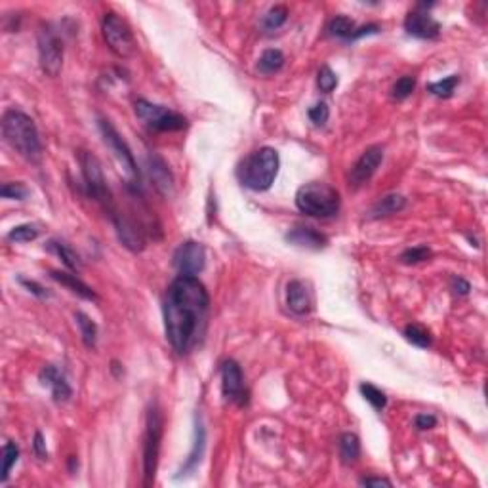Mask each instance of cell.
<instances>
[{
	"mask_svg": "<svg viewBox=\"0 0 488 488\" xmlns=\"http://www.w3.org/2000/svg\"><path fill=\"white\" fill-rule=\"evenodd\" d=\"M414 88H416V78L412 77V75H406V77H401L395 82L393 90H391V96H393V99H397V101H403V99L410 96Z\"/></svg>",
	"mask_w": 488,
	"mask_h": 488,
	"instance_id": "e575fe53",
	"label": "cell"
},
{
	"mask_svg": "<svg viewBox=\"0 0 488 488\" xmlns=\"http://www.w3.org/2000/svg\"><path fill=\"white\" fill-rule=\"evenodd\" d=\"M307 117H309V120H311L315 126H324L328 122V119H330V109H328V105L324 103V101H319V103H315L313 107H309Z\"/></svg>",
	"mask_w": 488,
	"mask_h": 488,
	"instance_id": "74e56055",
	"label": "cell"
},
{
	"mask_svg": "<svg viewBox=\"0 0 488 488\" xmlns=\"http://www.w3.org/2000/svg\"><path fill=\"white\" fill-rule=\"evenodd\" d=\"M296 206L306 216L326 220L340 212L342 199L340 191L332 185L324 182H309L296 191Z\"/></svg>",
	"mask_w": 488,
	"mask_h": 488,
	"instance_id": "277c9868",
	"label": "cell"
},
{
	"mask_svg": "<svg viewBox=\"0 0 488 488\" xmlns=\"http://www.w3.org/2000/svg\"><path fill=\"white\" fill-rule=\"evenodd\" d=\"M75 466H78L77 458H75V456H71L69 458V471H75Z\"/></svg>",
	"mask_w": 488,
	"mask_h": 488,
	"instance_id": "ee69618b",
	"label": "cell"
},
{
	"mask_svg": "<svg viewBox=\"0 0 488 488\" xmlns=\"http://www.w3.org/2000/svg\"><path fill=\"white\" fill-rule=\"evenodd\" d=\"M458 82H460V77H458V75H450V77L443 78V80L427 84V90L431 92L433 96H437V98L447 99L452 96L454 90H456V86H458Z\"/></svg>",
	"mask_w": 488,
	"mask_h": 488,
	"instance_id": "f546056e",
	"label": "cell"
},
{
	"mask_svg": "<svg viewBox=\"0 0 488 488\" xmlns=\"http://www.w3.org/2000/svg\"><path fill=\"white\" fill-rule=\"evenodd\" d=\"M210 296L196 277L180 275L168 286L164 300V328L175 353L185 355L206 330Z\"/></svg>",
	"mask_w": 488,
	"mask_h": 488,
	"instance_id": "6da1fadb",
	"label": "cell"
},
{
	"mask_svg": "<svg viewBox=\"0 0 488 488\" xmlns=\"http://www.w3.org/2000/svg\"><path fill=\"white\" fill-rule=\"evenodd\" d=\"M162 431H164V418L161 408L153 405L147 410L145 435H143V475L145 485L149 487L155 481L157 466H159V454H161Z\"/></svg>",
	"mask_w": 488,
	"mask_h": 488,
	"instance_id": "8992f818",
	"label": "cell"
},
{
	"mask_svg": "<svg viewBox=\"0 0 488 488\" xmlns=\"http://www.w3.org/2000/svg\"><path fill=\"white\" fill-rule=\"evenodd\" d=\"M33 448H35V454L41 458V460H46L48 458V450H46V440L42 437L41 431L35 433V439H33Z\"/></svg>",
	"mask_w": 488,
	"mask_h": 488,
	"instance_id": "60d3db41",
	"label": "cell"
},
{
	"mask_svg": "<svg viewBox=\"0 0 488 488\" xmlns=\"http://www.w3.org/2000/svg\"><path fill=\"white\" fill-rule=\"evenodd\" d=\"M452 290L458 296H468L469 290H471V285L466 279H461V277H452Z\"/></svg>",
	"mask_w": 488,
	"mask_h": 488,
	"instance_id": "b9f144b4",
	"label": "cell"
},
{
	"mask_svg": "<svg viewBox=\"0 0 488 488\" xmlns=\"http://www.w3.org/2000/svg\"><path fill=\"white\" fill-rule=\"evenodd\" d=\"M405 31L414 38L433 41V38H437L440 35V23L429 12H424V10L416 8L406 15Z\"/></svg>",
	"mask_w": 488,
	"mask_h": 488,
	"instance_id": "9a60e30c",
	"label": "cell"
},
{
	"mask_svg": "<svg viewBox=\"0 0 488 488\" xmlns=\"http://www.w3.org/2000/svg\"><path fill=\"white\" fill-rule=\"evenodd\" d=\"M20 285L25 286V288H27L31 294H35L36 298H48V292H46V290H44V288H42L38 282H35V280H29V279H23V277H20Z\"/></svg>",
	"mask_w": 488,
	"mask_h": 488,
	"instance_id": "ab89813d",
	"label": "cell"
},
{
	"mask_svg": "<svg viewBox=\"0 0 488 488\" xmlns=\"http://www.w3.org/2000/svg\"><path fill=\"white\" fill-rule=\"evenodd\" d=\"M174 267L180 275L187 277H196L199 273H203L206 267V252L203 244L195 241H185L180 244L174 252Z\"/></svg>",
	"mask_w": 488,
	"mask_h": 488,
	"instance_id": "7c38bea8",
	"label": "cell"
},
{
	"mask_svg": "<svg viewBox=\"0 0 488 488\" xmlns=\"http://www.w3.org/2000/svg\"><path fill=\"white\" fill-rule=\"evenodd\" d=\"M382 161H384V147H368V149L357 159L355 164L351 166V170H349V185L353 189L363 187L364 183H368L370 178L376 174V170L380 168Z\"/></svg>",
	"mask_w": 488,
	"mask_h": 488,
	"instance_id": "4fadbf2b",
	"label": "cell"
},
{
	"mask_svg": "<svg viewBox=\"0 0 488 488\" xmlns=\"http://www.w3.org/2000/svg\"><path fill=\"white\" fill-rule=\"evenodd\" d=\"M317 86H319V90L324 92V94H330V92L338 86V75H336L334 71L330 69L328 65H322L319 75H317Z\"/></svg>",
	"mask_w": 488,
	"mask_h": 488,
	"instance_id": "8d00e7d4",
	"label": "cell"
},
{
	"mask_svg": "<svg viewBox=\"0 0 488 488\" xmlns=\"http://www.w3.org/2000/svg\"><path fill=\"white\" fill-rule=\"evenodd\" d=\"M2 458H4V464H2V475H0V482H6L8 477H10V471L14 468L17 460H20V447L15 445L14 440H8L4 448H2Z\"/></svg>",
	"mask_w": 488,
	"mask_h": 488,
	"instance_id": "83f0119b",
	"label": "cell"
},
{
	"mask_svg": "<svg viewBox=\"0 0 488 488\" xmlns=\"http://www.w3.org/2000/svg\"><path fill=\"white\" fill-rule=\"evenodd\" d=\"M38 62L48 77H57L63 67V41L50 23H42L36 33Z\"/></svg>",
	"mask_w": 488,
	"mask_h": 488,
	"instance_id": "9c48e42d",
	"label": "cell"
},
{
	"mask_svg": "<svg viewBox=\"0 0 488 488\" xmlns=\"http://www.w3.org/2000/svg\"><path fill=\"white\" fill-rule=\"evenodd\" d=\"M2 136L4 140L15 153L23 157L25 161L31 164H41L42 149L41 136L36 130L35 120L31 119L29 115L17 109H10L4 113L2 117Z\"/></svg>",
	"mask_w": 488,
	"mask_h": 488,
	"instance_id": "7a4b0ae2",
	"label": "cell"
},
{
	"mask_svg": "<svg viewBox=\"0 0 488 488\" xmlns=\"http://www.w3.org/2000/svg\"><path fill=\"white\" fill-rule=\"evenodd\" d=\"M38 378H41L42 385L50 387L52 399H54L56 403H67V401L73 397V389H71L67 378H65V374H63L62 370L57 368L56 364H46V366L41 370Z\"/></svg>",
	"mask_w": 488,
	"mask_h": 488,
	"instance_id": "2e32d148",
	"label": "cell"
},
{
	"mask_svg": "<svg viewBox=\"0 0 488 488\" xmlns=\"http://www.w3.org/2000/svg\"><path fill=\"white\" fill-rule=\"evenodd\" d=\"M46 250L56 254L57 258L62 259L63 264L69 267L71 271H78L80 269V259H78V254L71 246H67L65 243H59V241H48L46 244Z\"/></svg>",
	"mask_w": 488,
	"mask_h": 488,
	"instance_id": "d4e9b609",
	"label": "cell"
},
{
	"mask_svg": "<svg viewBox=\"0 0 488 488\" xmlns=\"http://www.w3.org/2000/svg\"><path fill=\"white\" fill-rule=\"evenodd\" d=\"M286 241L307 250H321L328 244V238L313 227H296L290 233H286Z\"/></svg>",
	"mask_w": 488,
	"mask_h": 488,
	"instance_id": "ffe728a7",
	"label": "cell"
},
{
	"mask_svg": "<svg viewBox=\"0 0 488 488\" xmlns=\"http://www.w3.org/2000/svg\"><path fill=\"white\" fill-rule=\"evenodd\" d=\"M50 277L56 280V282H59L62 286H65V288L71 290L73 294H77L78 298H82V300H88V301L98 300V294L94 292L90 286L86 285V282H82V280L78 279L77 275H73V273L50 271Z\"/></svg>",
	"mask_w": 488,
	"mask_h": 488,
	"instance_id": "44dd1931",
	"label": "cell"
},
{
	"mask_svg": "<svg viewBox=\"0 0 488 488\" xmlns=\"http://www.w3.org/2000/svg\"><path fill=\"white\" fill-rule=\"evenodd\" d=\"M429 258H431V250L427 246H412V248H406L401 254V261L405 265L422 264V261H426Z\"/></svg>",
	"mask_w": 488,
	"mask_h": 488,
	"instance_id": "836d02e7",
	"label": "cell"
},
{
	"mask_svg": "<svg viewBox=\"0 0 488 488\" xmlns=\"http://www.w3.org/2000/svg\"><path fill=\"white\" fill-rule=\"evenodd\" d=\"M134 111H136V117L151 132H180L183 128H187V119L183 115L170 111L164 105L151 103L147 99H138L134 105Z\"/></svg>",
	"mask_w": 488,
	"mask_h": 488,
	"instance_id": "52a82bcc",
	"label": "cell"
},
{
	"mask_svg": "<svg viewBox=\"0 0 488 488\" xmlns=\"http://www.w3.org/2000/svg\"><path fill=\"white\" fill-rule=\"evenodd\" d=\"M29 191L27 185H23L21 182H12V183H4L2 187H0V195L4 196V199H10V201H25L29 196Z\"/></svg>",
	"mask_w": 488,
	"mask_h": 488,
	"instance_id": "d590c367",
	"label": "cell"
},
{
	"mask_svg": "<svg viewBox=\"0 0 488 488\" xmlns=\"http://www.w3.org/2000/svg\"><path fill=\"white\" fill-rule=\"evenodd\" d=\"M340 456H342L343 464H355L361 456V440L355 433H343L340 437Z\"/></svg>",
	"mask_w": 488,
	"mask_h": 488,
	"instance_id": "484cf974",
	"label": "cell"
},
{
	"mask_svg": "<svg viewBox=\"0 0 488 488\" xmlns=\"http://www.w3.org/2000/svg\"><path fill=\"white\" fill-rule=\"evenodd\" d=\"M414 426L418 427L419 431L433 429V427L437 426V416H433V414H418L414 418Z\"/></svg>",
	"mask_w": 488,
	"mask_h": 488,
	"instance_id": "f35d334b",
	"label": "cell"
},
{
	"mask_svg": "<svg viewBox=\"0 0 488 488\" xmlns=\"http://www.w3.org/2000/svg\"><path fill=\"white\" fill-rule=\"evenodd\" d=\"M359 391H361V395H363L370 405L376 408V410H384L385 405H387V397H385V393L382 389H378L376 385L361 384L359 385Z\"/></svg>",
	"mask_w": 488,
	"mask_h": 488,
	"instance_id": "1f68e13d",
	"label": "cell"
},
{
	"mask_svg": "<svg viewBox=\"0 0 488 488\" xmlns=\"http://www.w3.org/2000/svg\"><path fill=\"white\" fill-rule=\"evenodd\" d=\"M361 485L363 487H391L393 482L385 477H364V479H361Z\"/></svg>",
	"mask_w": 488,
	"mask_h": 488,
	"instance_id": "7bdbcfd3",
	"label": "cell"
},
{
	"mask_svg": "<svg viewBox=\"0 0 488 488\" xmlns=\"http://www.w3.org/2000/svg\"><path fill=\"white\" fill-rule=\"evenodd\" d=\"M328 35L336 36V38H342V41H351L353 35H355L357 25L355 21L347 17V15H336L328 23Z\"/></svg>",
	"mask_w": 488,
	"mask_h": 488,
	"instance_id": "cb8c5ba5",
	"label": "cell"
},
{
	"mask_svg": "<svg viewBox=\"0 0 488 488\" xmlns=\"http://www.w3.org/2000/svg\"><path fill=\"white\" fill-rule=\"evenodd\" d=\"M101 31H103V38L107 42V46L115 56L122 57V59L134 56L136 38H134L130 25L119 14L107 12L103 15V21H101Z\"/></svg>",
	"mask_w": 488,
	"mask_h": 488,
	"instance_id": "ba28073f",
	"label": "cell"
},
{
	"mask_svg": "<svg viewBox=\"0 0 488 488\" xmlns=\"http://www.w3.org/2000/svg\"><path fill=\"white\" fill-rule=\"evenodd\" d=\"M280 166V157L277 149L261 147L248 155L238 166V180L244 187L252 191H267L277 180Z\"/></svg>",
	"mask_w": 488,
	"mask_h": 488,
	"instance_id": "3957f363",
	"label": "cell"
},
{
	"mask_svg": "<svg viewBox=\"0 0 488 488\" xmlns=\"http://www.w3.org/2000/svg\"><path fill=\"white\" fill-rule=\"evenodd\" d=\"M78 159H80V168H82V180L86 193H88L92 201H96L103 208L107 216L111 217L119 208L115 206V199H113L111 191L107 187L101 162H99L96 155L88 153V151H80Z\"/></svg>",
	"mask_w": 488,
	"mask_h": 488,
	"instance_id": "5b68a950",
	"label": "cell"
},
{
	"mask_svg": "<svg viewBox=\"0 0 488 488\" xmlns=\"http://www.w3.org/2000/svg\"><path fill=\"white\" fill-rule=\"evenodd\" d=\"M75 321H77L78 328H80V336H82L84 345L88 349L96 347L98 343V324L92 321L90 317L82 311H77L75 313Z\"/></svg>",
	"mask_w": 488,
	"mask_h": 488,
	"instance_id": "4316f807",
	"label": "cell"
},
{
	"mask_svg": "<svg viewBox=\"0 0 488 488\" xmlns=\"http://www.w3.org/2000/svg\"><path fill=\"white\" fill-rule=\"evenodd\" d=\"M147 170H149V175H151V182H153L155 189L161 193L162 196H170L174 193V175L168 170L166 162L162 161L161 157H149L147 159Z\"/></svg>",
	"mask_w": 488,
	"mask_h": 488,
	"instance_id": "ac0fdd59",
	"label": "cell"
},
{
	"mask_svg": "<svg viewBox=\"0 0 488 488\" xmlns=\"http://www.w3.org/2000/svg\"><path fill=\"white\" fill-rule=\"evenodd\" d=\"M403 334H405L406 342H410L416 347L427 349L431 345V336H429L426 328L419 326V324H408Z\"/></svg>",
	"mask_w": 488,
	"mask_h": 488,
	"instance_id": "4dcf8cb0",
	"label": "cell"
},
{
	"mask_svg": "<svg viewBox=\"0 0 488 488\" xmlns=\"http://www.w3.org/2000/svg\"><path fill=\"white\" fill-rule=\"evenodd\" d=\"M36 237H38V229L31 224L15 225L6 235L8 241H12V243H31V241H35Z\"/></svg>",
	"mask_w": 488,
	"mask_h": 488,
	"instance_id": "d6a6232c",
	"label": "cell"
},
{
	"mask_svg": "<svg viewBox=\"0 0 488 488\" xmlns=\"http://www.w3.org/2000/svg\"><path fill=\"white\" fill-rule=\"evenodd\" d=\"M109 220L115 225V231L119 235L120 243L124 244L128 250L141 252L145 248V233H143L138 222H134L132 217H128L126 214H120L119 210Z\"/></svg>",
	"mask_w": 488,
	"mask_h": 488,
	"instance_id": "5bb4252c",
	"label": "cell"
},
{
	"mask_svg": "<svg viewBox=\"0 0 488 488\" xmlns=\"http://www.w3.org/2000/svg\"><path fill=\"white\" fill-rule=\"evenodd\" d=\"M288 20V8L285 4H275V6L264 15V29L265 31H277L282 27Z\"/></svg>",
	"mask_w": 488,
	"mask_h": 488,
	"instance_id": "f1b7e54d",
	"label": "cell"
},
{
	"mask_svg": "<svg viewBox=\"0 0 488 488\" xmlns=\"http://www.w3.org/2000/svg\"><path fill=\"white\" fill-rule=\"evenodd\" d=\"M286 306L298 317H303L313 309V298L303 280H290L286 286Z\"/></svg>",
	"mask_w": 488,
	"mask_h": 488,
	"instance_id": "e0dca14e",
	"label": "cell"
},
{
	"mask_svg": "<svg viewBox=\"0 0 488 488\" xmlns=\"http://www.w3.org/2000/svg\"><path fill=\"white\" fill-rule=\"evenodd\" d=\"M405 206H406V196L399 195V193H389V195L382 196V199L372 206V210H370V217L378 220V217L393 216V214H399L401 210H405Z\"/></svg>",
	"mask_w": 488,
	"mask_h": 488,
	"instance_id": "7402d4cb",
	"label": "cell"
},
{
	"mask_svg": "<svg viewBox=\"0 0 488 488\" xmlns=\"http://www.w3.org/2000/svg\"><path fill=\"white\" fill-rule=\"evenodd\" d=\"M285 62H286L285 54H282L280 50L277 48L265 50L258 59V71L261 73V75H265V77H269V75L279 73V71L285 67Z\"/></svg>",
	"mask_w": 488,
	"mask_h": 488,
	"instance_id": "603a6c76",
	"label": "cell"
},
{
	"mask_svg": "<svg viewBox=\"0 0 488 488\" xmlns=\"http://www.w3.org/2000/svg\"><path fill=\"white\" fill-rule=\"evenodd\" d=\"M99 130H101V136H103L105 145L111 149V153L115 155V159L119 161V164L124 168V172L130 175V185H134L136 191H140V168H138V162L134 159L130 147L126 143L120 134L117 132V128L109 122L103 117H99Z\"/></svg>",
	"mask_w": 488,
	"mask_h": 488,
	"instance_id": "30bf717a",
	"label": "cell"
},
{
	"mask_svg": "<svg viewBox=\"0 0 488 488\" xmlns=\"http://www.w3.org/2000/svg\"><path fill=\"white\" fill-rule=\"evenodd\" d=\"M204 448H206V429H204L203 422L196 416L195 418V435H193V445H191V452H189L187 460L180 469V473L175 475V479L180 477H187L196 469V466L201 464L204 456Z\"/></svg>",
	"mask_w": 488,
	"mask_h": 488,
	"instance_id": "d6986e66",
	"label": "cell"
},
{
	"mask_svg": "<svg viewBox=\"0 0 488 488\" xmlns=\"http://www.w3.org/2000/svg\"><path fill=\"white\" fill-rule=\"evenodd\" d=\"M222 393L227 403L237 406H246L250 401V393L244 384L243 370L233 359H227L222 364Z\"/></svg>",
	"mask_w": 488,
	"mask_h": 488,
	"instance_id": "8fae6325",
	"label": "cell"
}]
</instances>
